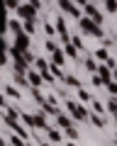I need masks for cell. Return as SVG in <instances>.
Instances as JSON below:
<instances>
[{
	"label": "cell",
	"mask_w": 117,
	"mask_h": 146,
	"mask_svg": "<svg viewBox=\"0 0 117 146\" xmlns=\"http://www.w3.org/2000/svg\"><path fill=\"white\" fill-rule=\"evenodd\" d=\"M66 110H68V115H71V119H78V122H85L88 119V110L83 107V105H78V102H73V100H68L66 102Z\"/></svg>",
	"instance_id": "1"
},
{
	"label": "cell",
	"mask_w": 117,
	"mask_h": 146,
	"mask_svg": "<svg viewBox=\"0 0 117 146\" xmlns=\"http://www.w3.org/2000/svg\"><path fill=\"white\" fill-rule=\"evenodd\" d=\"M56 127H58V129H68V127H73V119H71V115L56 112Z\"/></svg>",
	"instance_id": "2"
},
{
	"label": "cell",
	"mask_w": 117,
	"mask_h": 146,
	"mask_svg": "<svg viewBox=\"0 0 117 146\" xmlns=\"http://www.w3.org/2000/svg\"><path fill=\"white\" fill-rule=\"evenodd\" d=\"M47 139L51 141V144H61V141H64V131L61 129H47Z\"/></svg>",
	"instance_id": "3"
},
{
	"label": "cell",
	"mask_w": 117,
	"mask_h": 146,
	"mask_svg": "<svg viewBox=\"0 0 117 146\" xmlns=\"http://www.w3.org/2000/svg\"><path fill=\"white\" fill-rule=\"evenodd\" d=\"M34 129H42V131H47L49 129V124H47V115H34Z\"/></svg>",
	"instance_id": "4"
},
{
	"label": "cell",
	"mask_w": 117,
	"mask_h": 146,
	"mask_svg": "<svg viewBox=\"0 0 117 146\" xmlns=\"http://www.w3.org/2000/svg\"><path fill=\"white\" fill-rule=\"evenodd\" d=\"M61 131H64V136H66V139L78 141V129H76V127H68V129H61Z\"/></svg>",
	"instance_id": "5"
},
{
	"label": "cell",
	"mask_w": 117,
	"mask_h": 146,
	"mask_svg": "<svg viewBox=\"0 0 117 146\" xmlns=\"http://www.w3.org/2000/svg\"><path fill=\"white\" fill-rule=\"evenodd\" d=\"M88 119H90V122H93V124H95V127H98V129H102V127H105V119H102V117H100V115H98V112H95V115H90V117H88Z\"/></svg>",
	"instance_id": "6"
},
{
	"label": "cell",
	"mask_w": 117,
	"mask_h": 146,
	"mask_svg": "<svg viewBox=\"0 0 117 146\" xmlns=\"http://www.w3.org/2000/svg\"><path fill=\"white\" fill-rule=\"evenodd\" d=\"M107 110H110V115H117V100H107Z\"/></svg>",
	"instance_id": "7"
},
{
	"label": "cell",
	"mask_w": 117,
	"mask_h": 146,
	"mask_svg": "<svg viewBox=\"0 0 117 146\" xmlns=\"http://www.w3.org/2000/svg\"><path fill=\"white\" fill-rule=\"evenodd\" d=\"M29 80H32V85H39V83H42V80H39V76H37V73H29Z\"/></svg>",
	"instance_id": "8"
},
{
	"label": "cell",
	"mask_w": 117,
	"mask_h": 146,
	"mask_svg": "<svg viewBox=\"0 0 117 146\" xmlns=\"http://www.w3.org/2000/svg\"><path fill=\"white\" fill-rule=\"evenodd\" d=\"M107 90H110L112 95H117V83H107Z\"/></svg>",
	"instance_id": "9"
},
{
	"label": "cell",
	"mask_w": 117,
	"mask_h": 146,
	"mask_svg": "<svg viewBox=\"0 0 117 146\" xmlns=\"http://www.w3.org/2000/svg\"><path fill=\"white\" fill-rule=\"evenodd\" d=\"M78 98L83 100V102H88V100H90V95H88V93H83V90H80V93H78Z\"/></svg>",
	"instance_id": "10"
},
{
	"label": "cell",
	"mask_w": 117,
	"mask_h": 146,
	"mask_svg": "<svg viewBox=\"0 0 117 146\" xmlns=\"http://www.w3.org/2000/svg\"><path fill=\"white\" fill-rule=\"evenodd\" d=\"M7 95H10V98H20V93H17L15 88H7Z\"/></svg>",
	"instance_id": "11"
},
{
	"label": "cell",
	"mask_w": 117,
	"mask_h": 146,
	"mask_svg": "<svg viewBox=\"0 0 117 146\" xmlns=\"http://www.w3.org/2000/svg\"><path fill=\"white\" fill-rule=\"evenodd\" d=\"M39 146H54V144H51L49 139H39Z\"/></svg>",
	"instance_id": "12"
},
{
	"label": "cell",
	"mask_w": 117,
	"mask_h": 146,
	"mask_svg": "<svg viewBox=\"0 0 117 146\" xmlns=\"http://www.w3.org/2000/svg\"><path fill=\"white\" fill-rule=\"evenodd\" d=\"M66 146H78V144H76V141H71V139H68V144H66Z\"/></svg>",
	"instance_id": "13"
},
{
	"label": "cell",
	"mask_w": 117,
	"mask_h": 146,
	"mask_svg": "<svg viewBox=\"0 0 117 146\" xmlns=\"http://www.w3.org/2000/svg\"><path fill=\"white\" fill-rule=\"evenodd\" d=\"M3 107H5V100H3V98H0V110H3Z\"/></svg>",
	"instance_id": "14"
},
{
	"label": "cell",
	"mask_w": 117,
	"mask_h": 146,
	"mask_svg": "<svg viewBox=\"0 0 117 146\" xmlns=\"http://www.w3.org/2000/svg\"><path fill=\"white\" fill-rule=\"evenodd\" d=\"M0 146H7V144H5V141H3V136H0Z\"/></svg>",
	"instance_id": "15"
},
{
	"label": "cell",
	"mask_w": 117,
	"mask_h": 146,
	"mask_svg": "<svg viewBox=\"0 0 117 146\" xmlns=\"http://www.w3.org/2000/svg\"><path fill=\"white\" fill-rule=\"evenodd\" d=\"M27 146H34V144H27Z\"/></svg>",
	"instance_id": "16"
},
{
	"label": "cell",
	"mask_w": 117,
	"mask_h": 146,
	"mask_svg": "<svg viewBox=\"0 0 117 146\" xmlns=\"http://www.w3.org/2000/svg\"><path fill=\"white\" fill-rule=\"evenodd\" d=\"M115 146H117V139H115Z\"/></svg>",
	"instance_id": "17"
},
{
	"label": "cell",
	"mask_w": 117,
	"mask_h": 146,
	"mask_svg": "<svg viewBox=\"0 0 117 146\" xmlns=\"http://www.w3.org/2000/svg\"><path fill=\"white\" fill-rule=\"evenodd\" d=\"M115 119H117V117H115Z\"/></svg>",
	"instance_id": "18"
},
{
	"label": "cell",
	"mask_w": 117,
	"mask_h": 146,
	"mask_svg": "<svg viewBox=\"0 0 117 146\" xmlns=\"http://www.w3.org/2000/svg\"><path fill=\"white\" fill-rule=\"evenodd\" d=\"M115 117H117V115H115Z\"/></svg>",
	"instance_id": "19"
}]
</instances>
